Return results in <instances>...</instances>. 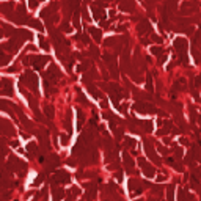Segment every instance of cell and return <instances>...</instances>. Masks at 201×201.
<instances>
[{"label":"cell","mask_w":201,"mask_h":201,"mask_svg":"<svg viewBox=\"0 0 201 201\" xmlns=\"http://www.w3.org/2000/svg\"><path fill=\"white\" fill-rule=\"evenodd\" d=\"M91 35L96 36V39H100V33H99V30H94V29H93V30H91Z\"/></svg>","instance_id":"obj_1"}]
</instances>
